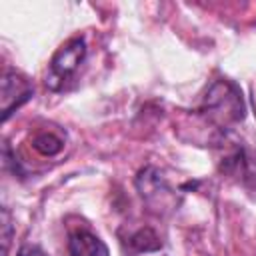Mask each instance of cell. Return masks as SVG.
I'll use <instances>...</instances> for the list:
<instances>
[{"label":"cell","mask_w":256,"mask_h":256,"mask_svg":"<svg viewBox=\"0 0 256 256\" xmlns=\"http://www.w3.org/2000/svg\"><path fill=\"white\" fill-rule=\"evenodd\" d=\"M130 248L136 250V252H152V250H158L162 246L158 234L152 230V228H140L136 234L130 236L128 240Z\"/></svg>","instance_id":"cell-7"},{"label":"cell","mask_w":256,"mask_h":256,"mask_svg":"<svg viewBox=\"0 0 256 256\" xmlns=\"http://www.w3.org/2000/svg\"><path fill=\"white\" fill-rule=\"evenodd\" d=\"M32 96V84L18 72H4L2 76V92H0V100H2V120L6 122L10 118V114L20 108L24 102H28V98Z\"/></svg>","instance_id":"cell-4"},{"label":"cell","mask_w":256,"mask_h":256,"mask_svg":"<svg viewBox=\"0 0 256 256\" xmlns=\"http://www.w3.org/2000/svg\"><path fill=\"white\" fill-rule=\"evenodd\" d=\"M198 114L204 116L208 122L216 124L220 130L230 128L244 120L246 106L240 88L230 80H216L208 86L206 94L202 96Z\"/></svg>","instance_id":"cell-1"},{"label":"cell","mask_w":256,"mask_h":256,"mask_svg":"<svg viewBox=\"0 0 256 256\" xmlns=\"http://www.w3.org/2000/svg\"><path fill=\"white\" fill-rule=\"evenodd\" d=\"M222 170L234 176L244 186L256 188V154H252L244 146H236L222 164Z\"/></svg>","instance_id":"cell-5"},{"label":"cell","mask_w":256,"mask_h":256,"mask_svg":"<svg viewBox=\"0 0 256 256\" xmlns=\"http://www.w3.org/2000/svg\"><path fill=\"white\" fill-rule=\"evenodd\" d=\"M86 40L82 36H74L68 42H64L56 54L52 56L46 72V86L54 92L64 90V86L76 76L80 64L86 58Z\"/></svg>","instance_id":"cell-2"},{"label":"cell","mask_w":256,"mask_h":256,"mask_svg":"<svg viewBox=\"0 0 256 256\" xmlns=\"http://www.w3.org/2000/svg\"><path fill=\"white\" fill-rule=\"evenodd\" d=\"M2 242H4V256H6L8 244H10V214L6 208H2Z\"/></svg>","instance_id":"cell-9"},{"label":"cell","mask_w":256,"mask_h":256,"mask_svg":"<svg viewBox=\"0 0 256 256\" xmlns=\"http://www.w3.org/2000/svg\"><path fill=\"white\" fill-rule=\"evenodd\" d=\"M136 186L140 190V196L154 210L168 208L174 202V194H172L170 186L166 184V180L160 176V172L156 168H144L136 178Z\"/></svg>","instance_id":"cell-3"},{"label":"cell","mask_w":256,"mask_h":256,"mask_svg":"<svg viewBox=\"0 0 256 256\" xmlns=\"http://www.w3.org/2000/svg\"><path fill=\"white\" fill-rule=\"evenodd\" d=\"M70 256H110L108 246L90 230H74L68 238Z\"/></svg>","instance_id":"cell-6"},{"label":"cell","mask_w":256,"mask_h":256,"mask_svg":"<svg viewBox=\"0 0 256 256\" xmlns=\"http://www.w3.org/2000/svg\"><path fill=\"white\" fill-rule=\"evenodd\" d=\"M32 146H34V150H38L42 156H54V154H58V152L62 150L64 142H62V138H58V136L52 134V132H40V134L34 136Z\"/></svg>","instance_id":"cell-8"},{"label":"cell","mask_w":256,"mask_h":256,"mask_svg":"<svg viewBox=\"0 0 256 256\" xmlns=\"http://www.w3.org/2000/svg\"><path fill=\"white\" fill-rule=\"evenodd\" d=\"M18 256H46V254L40 248H36V246H22Z\"/></svg>","instance_id":"cell-10"}]
</instances>
